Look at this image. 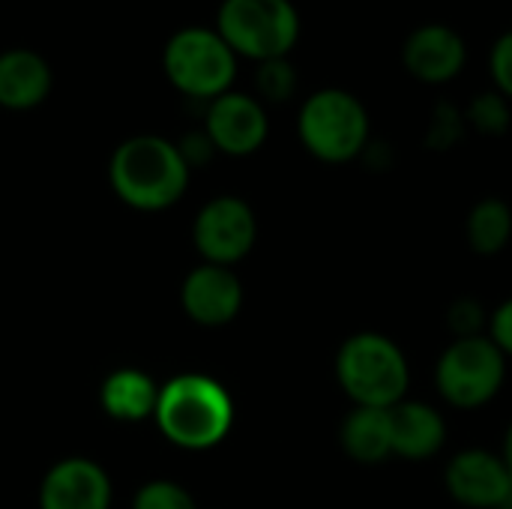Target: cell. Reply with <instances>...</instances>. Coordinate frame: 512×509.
Returning <instances> with one entry per match:
<instances>
[{
    "mask_svg": "<svg viewBox=\"0 0 512 509\" xmlns=\"http://www.w3.org/2000/svg\"><path fill=\"white\" fill-rule=\"evenodd\" d=\"M189 171L192 168L180 147L159 135L126 138L108 162L114 195L144 213L168 210L177 204L189 186Z\"/></svg>",
    "mask_w": 512,
    "mask_h": 509,
    "instance_id": "obj_1",
    "label": "cell"
},
{
    "mask_svg": "<svg viewBox=\"0 0 512 509\" xmlns=\"http://www.w3.org/2000/svg\"><path fill=\"white\" fill-rule=\"evenodd\" d=\"M153 420L174 447L210 450L231 432L234 402L216 378L186 372L159 390Z\"/></svg>",
    "mask_w": 512,
    "mask_h": 509,
    "instance_id": "obj_2",
    "label": "cell"
},
{
    "mask_svg": "<svg viewBox=\"0 0 512 509\" xmlns=\"http://www.w3.org/2000/svg\"><path fill=\"white\" fill-rule=\"evenodd\" d=\"M339 387L357 408H384L405 402L408 393V360L402 348L381 333H357L345 339L336 354Z\"/></svg>",
    "mask_w": 512,
    "mask_h": 509,
    "instance_id": "obj_3",
    "label": "cell"
},
{
    "mask_svg": "<svg viewBox=\"0 0 512 509\" xmlns=\"http://www.w3.org/2000/svg\"><path fill=\"white\" fill-rule=\"evenodd\" d=\"M369 132L372 123L366 105L342 87L315 90L297 114V135L303 147L327 165H342L363 156L369 147Z\"/></svg>",
    "mask_w": 512,
    "mask_h": 509,
    "instance_id": "obj_4",
    "label": "cell"
},
{
    "mask_svg": "<svg viewBox=\"0 0 512 509\" xmlns=\"http://www.w3.org/2000/svg\"><path fill=\"white\" fill-rule=\"evenodd\" d=\"M300 12L291 0H222L216 15L219 36L237 57L255 63L279 60L300 42Z\"/></svg>",
    "mask_w": 512,
    "mask_h": 509,
    "instance_id": "obj_5",
    "label": "cell"
},
{
    "mask_svg": "<svg viewBox=\"0 0 512 509\" xmlns=\"http://www.w3.org/2000/svg\"><path fill=\"white\" fill-rule=\"evenodd\" d=\"M168 81L192 99H219L231 90L237 75V54L210 27L177 30L162 54Z\"/></svg>",
    "mask_w": 512,
    "mask_h": 509,
    "instance_id": "obj_6",
    "label": "cell"
},
{
    "mask_svg": "<svg viewBox=\"0 0 512 509\" xmlns=\"http://www.w3.org/2000/svg\"><path fill=\"white\" fill-rule=\"evenodd\" d=\"M507 378V354L489 339H453L438 360V393L462 411L480 408L498 396Z\"/></svg>",
    "mask_w": 512,
    "mask_h": 509,
    "instance_id": "obj_7",
    "label": "cell"
},
{
    "mask_svg": "<svg viewBox=\"0 0 512 509\" xmlns=\"http://www.w3.org/2000/svg\"><path fill=\"white\" fill-rule=\"evenodd\" d=\"M258 237V219L252 207L237 195H219L207 201L192 225L195 249L201 252L204 264L231 267L243 261Z\"/></svg>",
    "mask_w": 512,
    "mask_h": 509,
    "instance_id": "obj_8",
    "label": "cell"
},
{
    "mask_svg": "<svg viewBox=\"0 0 512 509\" xmlns=\"http://www.w3.org/2000/svg\"><path fill=\"white\" fill-rule=\"evenodd\" d=\"M204 132L219 153L249 156L267 141L270 120H267L264 105L255 96L228 90L210 102L207 117H204Z\"/></svg>",
    "mask_w": 512,
    "mask_h": 509,
    "instance_id": "obj_9",
    "label": "cell"
},
{
    "mask_svg": "<svg viewBox=\"0 0 512 509\" xmlns=\"http://www.w3.org/2000/svg\"><path fill=\"white\" fill-rule=\"evenodd\" d=\"M402 63L423 84H447L468 63L465 36L450 24H420L402 45Z\"/></svg>",
    "mask_w": 512,
    "mask_h": 509,
    "instance_id": "obj_10",
    "label": "cell"
},
{
    "mask_svg": "<svg viewBox=\"0 0 512 509\" xmlns=\"http://www.w3.org/2000/svg\"><path fill=\"white\" fill-rule=\"evenodd\" d=\"M447 492L456 504L471 509H501L512 486L507 462L489 450H465L444 471Z\"/></svg>",
    "mask_w": 512,
    "mask_h": 509,
    "instance_id": "obj_11",
    "label": "cell"
},
{
    "mask_svg": "<svg viewBox=\"0 0 512 509\" xmlns=\"http://www.w3.org/2000/svg\"><path fill=\"white\" fill-rule=\"evenodd\" d=\"M183 312L201 327H222L240 315L243 306V285L231 267L201 264L195 267L180 288Z\"/></svg>",
    "mask_w": 512,
    "mask_h": 509,
    "instance_id": "obj_12",
    "label": "cell"
},
{
    "mask_svg": "<svg viewBox=\"0 0 512 509\" xmlns=\"http://www.w3.org/2000/svg\"><path fill=\"white\" fill-rule=\"evenodd\" d=\"M39 509H111V480L93 459H60L39 486Z\"/></svg>",
    "mask_w": 512,
    "mask_h": 509,
    "instance_id": "obj_13",
    "label": "cell"
},
{
    "mask_svg": "<svg viewBox=\"0 0 512 509\" xmlns=\"http://www.w3.org/2000/svg\"><path fill=\"white\" fill-rule=\"evenodd\" d=\"M393 453L411 462L432 459L447 441L444 417L426 402H399L390 408Z\"/></svg>",
    "mask_w": 512,
    "mask_h": 509,
    "instance_id": "obj_14",
    "label": "cell"
},
{
    "mask_svg": "<svg viewBox=\"0 0 512 509\" xmlns=\"http://www.w3.org/2000/svg\"><path fill=\"white\" fill-rule=\"evenodd\" d=\"M51 90V69L45 57L27 48L0 54V105L9 111L36 108Z\"/></svg>",
    "mask_w": 512,
    "mask_h": 509,
    "instance_id": "obj_15",
    "label": "cell"
},
{
    "mask_svg": "<svg viewBox=\"0 0 512 509\" xmlns=\"http://www.w3.org/2000/svg\"><path fill=\"white\" fill-rule=\"evenodd\" d=\"M159 384L141 369H117L99 387L102 411L117 423H141L153 420L159 402Z\"/></svg>",
    "mask_w": 512,
    "mask_h": 509,
    "instance_id": "obj_16",
    "label": "cell"
},
{
    "mask_svg": "<svg viewBox=\"0 0 512 509\" xmlns=\"http://www.w3.org/2000/svg\"><path fill=\"white\" fill-rule=\"evenodd\" d=\"M342 447L360 465H381L393 453L390 411L354 408L342 423Z\"/></svg>",
    "mask_w": 512,
    "mask_h": 509,
    "instance_id": "obj_17",
    "label": "cell"
},
{
    "mask_svg": "<svg viewBox=\"0 0 512 509\" xmlns=\"http://www.w3.org/2000/svg\"><path fill=\"white\" fill-rule=\"evenodd\" d=\"M468 246L477 255H498L512 237V207L504 198H483L468 213Z\"/></svg>",
    "mask_w": 512,
    "mask_h": 509,
    "instance_id": "obj_18",
    "label": "cell"
},
{
    "mask_svg": "<svg viewBox=\"0 0 512 509\" xmlns=\"http://www.w3.org/2000/svg\"><path fill=\"white\" fill-rule=\"evenodd\" d=\"M465 123L486 138H501L512 123L510 99L498 90L477 93L465 108Z\"/></svg>",
    "mask_w": 512,
    "mask_h": 509,
    "instance_id": "obj_19",
    "label": "cell"
},
{
    "mask_svg": "<svg viewBox=\"0 0 512 509\" xmlns=\"http://www.w3.org/2000/svg\"><path fill=\"white\" fill-rule=\"evenodd\" d=\"M255 84H258V93L267 102H288L294 96V90H297V69L291 66L288 57L264 60V63H258Z\"/></svg>",
    "mask_w": 512,
    "mask_h": 509,
    "instance_id": "obj_20",
    "label": "cell"
},
{
    "mask_svg": "<svg viewBox=\"0 0 512 509\" xmlns=\"http://www.w3.org/2000/svg\"><path fill=\"white\" fill-rule=\"evenodd\" d=\"M132 509H198V504L180 483L150 480L135 492Z\"/></svg>",
    "mask_w": 512,
    "mask_h": 509,
    "instance_id": "obj_21",
    "label": "cell"
},
{
    "mask_svg": "<svg viewBox=\"0 0 512 509\" xmlns=\"http://www.w3.org/2000/svg\"><path fill=\"white\" fill-rule=\"evenodd\" d=\"M465 111H459L450 102L435 105L432 120H429V132H426V144L432 150H450L462 135H465Z\"/></svg>",
    "mask_w": 512,
    "mask_h": 509,
    "instance_id": "obj_22",
    "label": "cell"
},
{
    "mask_svg": "<svg viewBox=\"0 0 512 509\" xmlns=\"http://www.w3.org/2000/svg\"><path fill=\"white\" fill-rule=\"evenodd\" d=\"M450 330L456 333V339H474V336H483V327H486V309L474 300V297H462L450 306Z\"/></svg>",
    "mask_w": 512,
    "mask_h": 509,
    "instance_id": "obj_23",
    "label": "cell"
},
{
    "mask_svg": "<svg viewBox=\"0 0 512 509\" xmlns=\"http://www.w3.org/2000/svg\"><path fill=\"white\" fill-rule=\"evenodd\" d=\"M489 72H492L495 90L504 93L507 99H512V30L501 33V36L492 42V51H489Z\"/></svg>",
    "mask_w": 512,
    "mask_h": 509,
    "instance_id": "obj_24",
    "label": "cell"
},
{
    "mask_svg": "<svg viewBox=\"0 0 512 509\" xmlns=\"http://www.w3.org/2000/svg\"><path fill=\"white\" fill-rule=\"evenodd\" d=\"M489 339L504 351L512 354V297L507 303H501L495 309V315L489 318Z\"/></svg>",
    "mask_w": 512,
    "mask_h": 509,
    "instance_id": "obj_25",
    "label": "cell"
},
{
    "mask_svg": "<svg viewBox=\"0 0 512 509\" xmlns=\"http://www.w3.org/2000/svg\"><path fill=\"white\" fill-rule=\"evenodd\" d=\"M501 459L507 462V468H510L512 474V423L510 429H507V438H504V453H501Z\"/></svg>",
    "mask_w": 512,
    "mask_h": 509,
    "instance_id": "obj_26",
    "label": "cell"
},
{
    "mask_svg": "<svg viewBox=\"0 0 512 509\" xmlns=\"http://www.w3.org/2000/svg\"><path fill=\"white\" fill-rule=\"evenodd\" d=\"M501 509H512V486L510 492H507V498H504V504H501Z\"/></svg>",
    "mask_w": 512,
    "mask_h": 509,
    "instance_id": "obj_27",
    "label": "cell"
}]
</instances>
